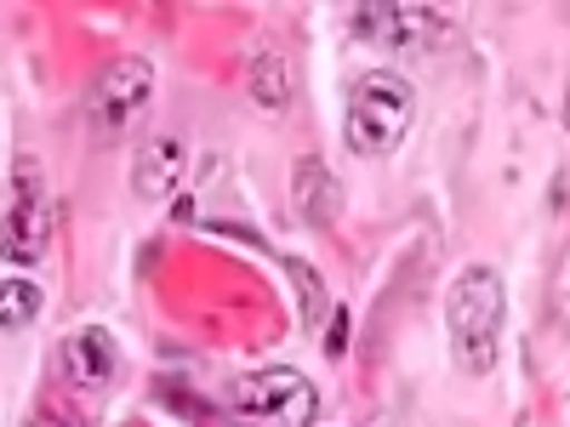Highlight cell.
I'll list each match as a JSON object with an SVG mask.
<instances>
[{
    "label": "cell",
    "mask_w": 570,
    "mask_h": 427,
    "mask_svg": "<svg viewBox=\"0 0 570 427\" xmlns=\"http://www.w3.org/2000/svg\"><path fill=\"white\" fill-rule=\"evenodd\" d=\"M223 399L246 427H314L320 416V388L303 370H252Z\"/></svg>",
    "instance_id": "obj_3"
},
{
    "label": "cell",
    "mask_w": 570,
    "mask_h": 427,
    "mask_svg": "<svg viewBox=\"0 0 570 427\" xmlns=\"http://www.w3.org/2000/svg\"><path fill=\"white\" fill-rule=\"evenodd\" d=\"M23 427H75V421H69V416H52V410H40V416H29Z\"/></svg>",
    "instance_id": "obj_13"
},
{
    "label": "cell",
    "mask_w": 570,
    "mask_h": 427,
    "mask_svg": "<svg viewBox=\"0 0 570 427\" xmlns=\"http://www.w3.org/2000/svg\"><path fill=\"white\" fill-rule=\"evenodd\" d=\"M155 98V63L149 58H115L98 86H91V126L98 131H126Z\"/></svg>",
    "instance_id": "obj_5"
},
{
    "label": "cell",
    "mask_w": 570,
    "mask_h": 427,
    "mask_svg": "<svg viewBox=\"0 0 570 427\" xmlns=\"http://www.w3.org/2000/svg\"><path fill=\"white\" fill-rule=\"evenodd\" d=\"M502 319H508V291L491 262H468L451 291H445V337L451 359L468 376H491L502 354Z\"/></svg>",
    "instance_id": "obj_1"
},
{
    "label": "cell",
    "mask_w": 570,
    "mask_h": 427,
    "mask_svg": "<svg viewBox=\"0 0 570 427\" xmlns=\"http://www.w3.org/2000/svg\"><path fill=\"white\" fill-rule=\"evenodd\" d=\"M354 34L376 40L383 52H428L445 23L428 7H354Z\"/></svg>",
    "instance_id": "obj_6"
},
{
    "label": "cell",
    "mask_w": 570,
    "mask_h": 427,
    "mask_svg": "<svg viewBox=\"0 0 570 427\" xmlns=\"http://www.w3.org/2000/svg\"><path fill=\"white\" fill-rule=\"evenodd\" d=\"M559 120H564V131H570V86H564V98H559Z\"/></svg>",
    "instance_id": "obj_14"
},
{
    "label": "cell",
    "mask_w": 570,
    "mask_h": 427,
    "mask_svg": "<svg viewBox=\"0 0 570 427\" xmlns=\"http://www.w3.org/2000/svg\"><path fill=\"white\" fill-rule=\"evenodd\" d=\"M411 120H416V91H411V80L394 75V69H371V75H360L354 91H348L343 142H348L360 160H383V155H394L400 142H405Z\"/></svg>",
    "instance_id": "obj_2"
},
{
    "label": "cell",
    "mask_w": 570,
    "mask_h": 427,
    "mask_svg": "<svg viewBox=\"0 0 570 427\" xmlns=\"http://www.w3.org/2000/svg\"><path fill=\"white\" fill-rule=\"evenodd\" d=\"M285 274H292V285H297V297H303V325H320V319H325V308H331V297H325V285H320L314 262L292 257V262H285Z\"/></svg>",
    "instance_id": "obj_12"
},
{
    "label": "cell",
    "mask_w": 570,
    "mask_h": 427,
    "mask_svg": "<svg viewBox=\"0 0 570 427\" xmlns=\"http://www.w3.org/2000/svg\"><path fill=\"white\" fill-rule=\"evenodd\" d=\"M252 98H257L268 115L292 109V69H285L279 52H257V58H252Z\"/></svg>",
    "instance_id": "obj_10"
},
{
    "label": "cell",
    "mask_w": 570,
    "mask_h": 427,
    "mask_svg": "<svg viewBox=\"0 0 570 427\" xmlns=\"http://www.w3.org/2000/svg\"><path fill=\"white\" fill-rule=\"evenodd\" d=\"M183 166H188V149L183 137H149L142 149L131 155V195L137 200H166L171 188L183 182Z\"/></svg>",
    "instance_id": "obj_7"
},
{
    "label": "cell",
    "mask_w": 570,
    "mask_h": 427,
    "mask_svg": "<svg viewBox=\"0 0 570 427\" xmlns=\"http://www.w3.org/2000/svg\"><path fill=\"white\" fill-rule=\"evenodd\" d=\"M40 314V285L35 279H0V330H23Z\"/></svg>",
    "instance_id": "obj_11"
},
{
    "label": "cell",
    "mask_w": 570,
    "mask_h": 427,
    "mask_svg": "<svg viewBox=\"0 0 570 427\" xmlns=\"http://www.w3.org/2000/svg\"><path fill=\"white\" fill-rule=\"evenodd\" d=\"M46 251H52V206H46V188H40V166L23 160L18 166V200L0 217V257L40 262Z\"/></svg>",
    "instance_id": "obj_4"
},
{
    "label": "cell",
    "mask_w": 570,
    "mask_h": 427,
    "mask_svg": "<svg viewBox=\"0 0 570 427\" xmlns=\"http://www.w3.org/2000/svg\"><path fill=\"white\" fill-rule=\"evenodd\" d=\"M63 365L75 376V388H109L120 376V342L109 337L104 325H86L63 342Z\"/></svg>",
    "instance_id": "obj_8"
},
{
    "label": "cell",
    "mask_w": 570,
    "mask_h": 427,
    "mask_svg": "<svg viewBox=\"0 0 570 427\" xmlns=\"http://www.w3.org/2000/svg\"><path fill=\"white\" fill-rule=\"evenodd\" d=\"M297 188H292V195H297V211L308 217V222H337L343 217V182L337 177H331V166L325 160H297V177H292Z\"/></svg>",
    "instance_id": "obj_9"
}]
</instances>
